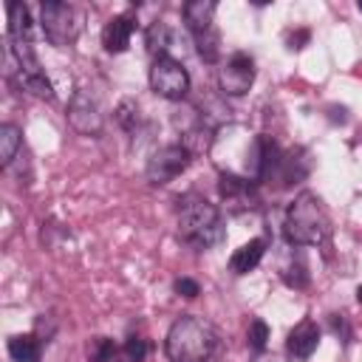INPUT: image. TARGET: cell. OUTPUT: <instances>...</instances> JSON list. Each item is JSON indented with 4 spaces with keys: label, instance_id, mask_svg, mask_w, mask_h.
I'll return each mask as SVG.
<instances>
[{
    "label": "cell",
    "instance_id": "obj_1",
    "mask_svg": "<svg viewBox=\"0 0 362 362\" xmlns=\"http://www.w3.org/2000/svg\"><path fill=\"white\" fill-rule=\"evenodd\" d=\"M175 221H178V238L204 252V249H212L215 243L223 240V221H221V212L215 209V204H209L204 195L198 192H187L184 198H178V212H175Z\"/></svg>",
    "mask_w": 362,
    "mask_h": 362
},
{
    "label": "cell",
    "instance_id": "obj_2",
    "mask_svg": "<svg viewBox=\"0 0 362 362\" xmlns=\"http://www.w3.org/2000/svg\"><path fill=\"white\" fill-rule=\"evenodd\" d=\"M215 345H218L215 328L192 314H181L170 325L164 339V351L170 362H206L215 354Z\"/></svg>",
    "mask_w": 362,
    "mask_h": 362
},
{
    "label": "cell",
    "instance_id": "obj_3",
    "mask_svg": "<svg viewBox=\"0 0 362 362\" xmlns=\"http://www.w3.org/2000/svg\"><path fill=\"white\" fill-rule=\"evenodd\" d=\"M283 232L286 240L294 246H320L331 232V221L322 201L314 192H300L286 209Z\"/></svg>",
    "mask_w": 362,
    "mask_h": 362
},
{
    "label": "cell",
    "instance_id": "obj_4",
    "mask_svg": "<svg viewBox=\"0 0 362 362\" xmlns=\"http://www.w3.org/2000/svg\"><path fill=\"white\" fill-rule=\"evenodd\" d=\"M79 28H82V14L71 3H62V0L42 3V31L51 45H57V48L71 45L76 40Z\"/></svg>",
    "mask_w": 362,
    "mask_h": 362
},
{
    "label": "cell",
    "instance_id": "obj_5",
    "mask_svg": "<svg viewBox=\"0 0 362 362\" xmlns=\"http://www.w3.org/2000/svg\"><path fill=\"white\" fill-rule=\"evenodd\" d=\"M150 88L161 99L178 102L189 90V74H187V68L178 59H173L167 54L164 57H156L153 65H150Z\"/></svg>",
    "mask_w": 362,
    "mask_h": 362
},
{
    "label": "cell",
    "instance_id": "obj_6",
    "mask_svg": "<svg viewBox=\"0 0 362 362\" xmlns=\"http://www.w3.org/2000/svg\"><path fill=\"white\" fill-rule=\"evenodd\" d=\"M192 161V153L184 144H164L158 147L150 158H147V181L153 187H164L170 184L175 175H181Z\"/></svg>",
    "mask_w": 362,
    "mask_h": 362
},
{
    "label": "cell",
    "instance_id": "obj_7",
    "mask_svg": "<svg viewBox=\"0 0 362 362\" xmlns=\"http://www.w3.org/2000/svg\"><path fill=\"white\" fill-rule=\"evenodd\" d=\"M255 82V59L246 51H235L218 68V88L223 96H243Z\"/></svg>",
    "mask_w": 362,
    "mask_h": 362
},
{
    "label": "cell",
    "instance_id": "obj_8",
    "mask_svg": "<svg viewBox=\"0 0 362 362\" xmlns=\"http://www.w3.org/2000/svg\"><path fill=\"white\" fill-rule=\"evenodd\" d=\"M68 122L82 136H99L102 133V113H99L96 102L85 90H76L71 96V102H68Z\"/></svg>",
    "mask_w": 362,
    "mask_h": 362
},
{
    "label": "cell",
    "instance_id": "obj_9",
    "mask_svg": "<svg viewBox=\"0 0 362 362\" xmlns=\"http://www.w3.org/2000/svg\"><path fill=\"white\" fill-rule=\"evenodd\" d=\"M255 184H257V181H252L249 175H240V173H221L218 192H221V198H223L232 209H252L255 201H257Z\"/></svg>",
    "mask_w": 362,
    "mask_h": 362
},
{
    "label": "cell",
    "instance_id": "obj_10",
    "mask_svg": "<svg viewBox=\"0 0 362 362\" xmlns=\"http://www.w3.org/2000/svg\"><path fill=\"white\" fill-rule=\"evenodd\" d=\"M317 345H320V328H317V322L303 320L300 325L291 328V334L286 339V354L291 359H308L317 351Z\"/></svg>",
    "mask_w": 362,
    "mask_h": 362
},
{
    "label": "cell",
    "instance_id": "obj_11",
    "mask_svg": "<svg viewBox=\"0 0 362 362\" xmlns=\"http://www.w3.org/2000/svg\"><path fill=\"white\" fill-rule=\"evenodd\" d=\"M133 31H136L133 17H127V14L110 17V20L105 23V28H102V45H105V51H107V54H122V51H127Z\"/></svg>",
    "mask_w": 362,
    "mask_h": 362
},
{
    "label": "cell",
    "instance_id": "obj_12",
    "mask_svg": "<svg viewBox=\"0 0 362 362\" xmlns=\"http://www.w3.org/2000/svg\"><path fill=\"white\" fill-rule=\"evenodd\" d=\"M263 252H266V240H263V238H252L249 243H243L240 249L232 252L229 269H232L235 274H249V272L257 269V263L263 260Z\"/></svg>",
    "mask_w": 362,
    "mask_h": 362
},
{
    "label": "cell",
    "instance_id": "obj_13",
    "mask_svg": "<svg viewBox=\"0 0 362 362\" xmlns=\"http://www.w3.org/2000/svg\"><path fill=\"white\" fill-rule=\"evenodd\" d=\"M215 3L212 0H189L184 3V23L192 34L209 31L212 28V17H215Z\"/></svg>",
    "mask_w": 362,
    "mask_h": 362
},
{
    "label": "cell",
    "instance_id": "obj_14",
    "mask_svg": "<svg viewBox=\"0 0 362 362\" xmlns=\"http://www.w3.org/2000/svg\"><path fill=\"white\" fill-rule=\"evenodd\" d=\"M8 356L14 362H40V356H42V339L37 334H14L8 339Z\"/></svg>",
    "mask_w": 362,
    "mask_h": 362
},
{
    "label": "cell",
    "instance_id": "obj_15",
    "mask_svg": "<svg viewBox=\"0 0 362 362\" xmlns=\"http://www.w3.org/2000/svg\"><path fill=\"white\" fill-rule=\"evenodd\" d=\"M6 14H8V25H6L8 40H31V11H28V6L25 3H8Z\"/></svg>",
    "mask_w": 362,
    "mask_h": 362
},
{
    "label": "cell",
    "instance_id": "obj_16",
    "mask_svg": "<svg viewBox=\"0 0 362 362\" xmlns=\"http://www.w3.org/2000/svg\"><path fill=\"white\" fill-rule=\"evenodd\" d=\"M20 127L17 124H3L0 127V164L8 167L20 150Z\"/></svg>",
    "mask_w": 362,
    "mask_h": 362
},
{
    "label": "cell",
    "instance_id": "obj_17",
    "mask_svg": "<svg viewBox=\"0 0 362 362\" xmlns=\"http://www.w3.org/2000/svg\"><path fill=\"white\" fill-rule=\"evenodd\" d=\"M144 42H147V51H150L153 57H164V51H167V45H170V25L161 23V20L150 23V28H147V34H144Z\"/></svg>",
    "mask_w": 362,
    "mask_h": 362
},
{
    "label": "cell",
    "instance_id": "obj_18",
    "mask_svg": "<svg viewBox=\"0 0 362 362\" xmlns=\"http://www.w3.org/2000/svg\"><path fill=\"white\" fill-rule=\"evenodd\" d=\"M195 37V48H198V57L204 62H215L221 57V37L215 31V25L209 31H201V34H192Z\"/></svg>",
    "mask_w": 362,
    "mask_h": 362
},
{
    "label": "cell",
    "instance_id": "obj_19",
    "mask_svg": "<svg viewBox=\"0 0 362 362\" xmlns=\"http://www.w3.org/2000/svg\"><path fill=\"white\" fill-rule=\"evenodd\" d=\"M116 345L107 337H93L88 342V362H116Z\"/></svg>",
    "mask_w": 362,
    "mask_h": 362
},
{
    "label": "cell",
    "instance_id": "obj_20",
    "mask_svg": "<svg viewBox=\"0 0 362 362\" xmlns=\"http://www.w3.org/2000/svg\"><path fill=\"white\" fill-rule=\"evenodd\" d=\"M246 342H249V348L252 351H263L266 345H269V325L263 322V320H252L249 322V331H246Z\"/></svg>",
    "mask_w": 362,
    "mask_h": 362
},
{
    "label": "cell",
    "instance_id": "obj_21",
    "mask_svg": "<svg viewBox=\"0 0 362 362\" xmlns=\"http://www.w3.org/2000/svg\"><path fill=\"white\" fill-rule=\"evenodd\" d=\"M116 119H119V124H122L127 133H133V130L139 127V105H136L133 99H124V102L119 105V110H116Z\"/></svg>",
    "mask_w": 362,
    "mask_h": 362
},
{
    "label": "cell",
    "instance_id": "obj_22",
    "mask_svg": "<svg viewBox=\"0 0 362 362\" xmlns=\"http://www.w3.org/2000/svg\"><path fill=\"white\" fill-rule=\"evenodd\" d=\"M124 356H127V362H144V356H147V342H144L141 337H127V342H124Z\"/></svg>",
    "mask_w": 362,
    "mask_h": 362
},
{
    "label": "cell",
    "instance_id": "obj_23",
    "mask_svg": "<svg viewBox=\"0 0 362 362\" xmlns=\"http://www.w3.org/2000/svg\"><path fill=\"white\" fill-rule=\"evenodd\" d=\"M283 280H286L288 286H294V288H303V286L308 283V274H305V266H303V263H297V266H291V269H286V272H283Z\"/></svg>",
    "mask_w": 362,
    "mask_h": 362
},
{
    "label": "cell",
    "instance_id": "obj_24",
    "mask_svg": "<svg viewBox=\"0 0 362 362\" xmlns=\"http://www.w3.org/2000/svg\"><path fill=\"white\" fill-rule=\"evenodd\" d=\"M173 288H175V294H178V297H189V300H192V297H198V291H201V288H198V283H195V280H189V277H178V280L173 283Z\"/></svg>",
    "mask_w": 362,
    "mask_h": 362
},
{
    "label": "cell",
    "instance_id": "obj_25",
    "mask_svg": "<svg viewBox=\"0 0 362 362\" xmlns=\"http://www.w3.org/2000/svg\"><path fill=\"white\" fill-rule=\"evenodd\" d=\"M308 37H311L308 28H297V31H288V34H286V42H288L291 51H300V48L308 42Z\"/></svg>",
    "mask_w": 362,
    "mask_h": 362
},
{
    "label": "cell",
    "instance_id": "obj_26",
    "mask_svg": "<svg viewBox=\"0 0 362 362\" xmlns=\"http://www.w3.org/2000/svg\"><path fill=\"white\" fill-rule=\"evenodd\" d=\"M356 300H359V303H362V286H359V288H356Z\"/></svg>",
    "mask_w": 362,
    "mask_h": 362
},
{
    "label": "cell",
    "instance_id": "obj_27",
    "mask_svg": "<svg viewBox=\"0 0 362 362\" xmlns=\"http://www.w3.org/2000/svg\"><path fill=\"white\" fill-rule=\"evenodd\" d=\"M359 11H362V0H359Z\"/></svg>",
    "mask_w": 362,
    "mask_h": 362
}]
</instances>
